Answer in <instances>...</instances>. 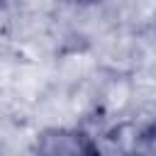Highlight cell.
Instances as JSON below:
<instances>
[{
  "instance_id": "obj_1",
  "label": "cell",
  "mask_w": 156,
  "mask_h": 156,
  "mask_svg": "<svg viewBox=\"0 0 156 156\" xmlns=\"http://www.w3.org/2000/svg\"><path fill=\"white\" fill-rule=\"evenodd\" d=\"M34 151L39 154H95L98 144L83 132V129H66V127H56V129H46L41 134H37L34 141Z\"/></svg>"
},
{
  "instance_id": "obj_3",
  "label": "cell",
  "mask_w": 156,
  "mask_h": 156,
  "mask_svg": "<svg viewBox=\"0 0 156 156\" xmlns=\"http://www.w3.org/2000/svg\"><path fill=\"white\" fill-rule=\"evenodd\" d=\"M80 2H100V0H80Z\"/></svg>"
},
{
  "instance_id": "obj_2",
  "label": "cell",
  "mask_w": 156,
  "mask_h": 156,
  "mask_svg": "<svg viewBox=\"0 0 156 156\" xmlns=\"http://www.w3.org/2000/svg\"><path fill=\"white\" fill-rule=\"evenodd\" d=\"M134 151L141 154H156V122L144 124L136 134H134Z\"/></svg>"
}]
</instances>
